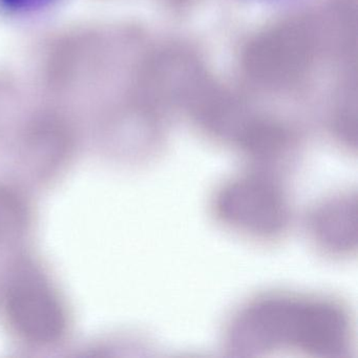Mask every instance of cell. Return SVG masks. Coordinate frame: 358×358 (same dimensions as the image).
<instances>
[{
  "mask_svg": "<svg viewBox=\"0 0 358 358\" xmlns=\"http://www.w3.org/2000/svg\"><path fill=\"white\" fill-rule=\"evenodd\" d=\"M287 175L280 169L244 163L211 192L208 211L213 223L255 246L284 242L299 220Z\"/></svg>",
  "mask_w": 358,
  "mask_h": 358,
  "instance_id": "7a4b0ae2",
  "label": "cell"
},
{
  "mask_svg": "<svg viewBox=\"0 0 358 358\" xmlns=\"http://www.w3.org/2000/svg\"><path fill=\"white\" fill-rule=\"evenodd\" d=\"M49 0H3V3L11 9L29 10L45 5Z\"/></svg>",
  "mask_w": 358,
  "mask_h": 358,
  "instance_id": "5b68a950",
  "label": "cell"
},
{
  "mask_svg": "<svg viewBox=\"0 0 358 358\" xmlns=\"http://www.w3.org/2000/svg\"><path fill=\"white\" fill-rule=\"evenodd\" d=\"M221 345L242 357H349L355 349V322L347 301L332 293L265 289L226 316Z\"/></svg>",
  "mask_w": 358,
  "mask_h": 358,
  "instance_id": "6da1fadb",
  "label": "cell"
},
{
  "mask_svg": "<svg viewBox=\"0 0 358 358\" xmlns=\"http://www.w3.org/2000/svg\"><path fill=\"white\" fill-rule=\"evenodd\" d=\"M9 294L11 317L18 330L35 341H51L64 330L62 306L45 287L22 282Z\"/></svg>",
  "mask_w": 358,
  "mask_h": 358,
  "instance_id": "277c9868",
  "label": "cell"
},
{
  "mask_svg": "<svg viewBox=\"0 0 358 358\" xmlns=\"http://www.w3.org/2000/svg\"><path fill=\"white\" fill-rule=\"evenodd\" d=\"M310 246L320 257L343 261L357 252V192L341 188L318 198L299 215Z\"/></svg>",
  "mask_w": 358,
  "mask_h": 358,
  "instance_id": "3957f363",
  "label": "cell"
}]
</instances>
